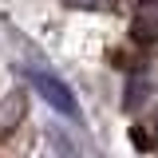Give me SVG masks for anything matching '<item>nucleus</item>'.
<instances>
[{
  "instance_id": "obj_4",
  "label": "nucleus",
  "mask_w": 158,
  "mask_h": 158,
  "mask_svg": "<svg viewBox=\"0 0 158 158\" xmlns=\"http://www.w3.org/2000/svg\"><path fill=\"white\" fill-rule=\"evenodd\" d=\"M71 8H95V4H103V0H67Z\"/></svg>"
},
{
  "instance_id": "obj_2",
  "label": "nucleus",
  "mask_w": 158,
  "mask_h": 158,
  "mask_svg": "<svg viewBox=\"0 0 158 158\" xmlns=\"http://www.w3.org/2000/svg\"><path fill=\"white\" fill-rule=\"evenodd\" d=\"M24 111H28V99L20 95V91H16L12 99H4V103H0V138H4V135H12V131L20 127Z\"/></svg>"
},
{
  "instance_id": "obj_3",
  "label": "nucleus",
  "mask_w": 158,
  "mask_h": 158,
  "mask_svg": "<svg viewBox=\"0 0 158 158\" xmlns=\"http://www.w3.org/2000/svg\"><path fill=\"white\" fill-rule=\"evenodd\" d=\"M138 36H158V4H146L138 16Z\"/></svg>"
},
{
  "instance_id": "obj_1",
  "label": "nucleus",
  "mask_w": 158,
  "mask_h": 158,
  "mask_svg": "<svg viewBox=\"0 0 158 158\" xmlns=\"http://www.w3.org/2000/svg\"><path fill=\"white\" fill-rule=\"evenodd\" d=\"M32 83H36V91L56 111H63V115H71V118H79V103H75V95H71V87H63L56 75H48V71H32Z\"/></svg>"
}]
</instances>
